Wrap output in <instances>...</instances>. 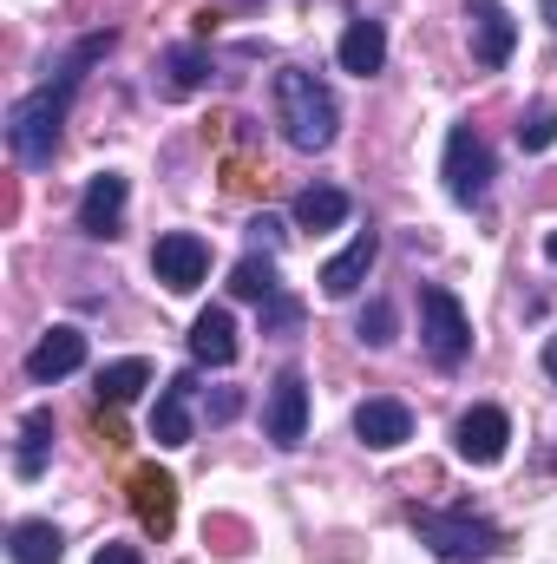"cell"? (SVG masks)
I'll use <instances>...</instances> for the list:
<instances>
[{"mask_svg": "<svg viewBox=\"0 0 557 564\" xmlns=\"http://www.w3.org/2000/svg\"><path fill=\"white\" fill-rule=\"evenodd\" d=\"M505 440H512L505 408H466L459 426H452V446H459L466 466H499L505 459Z\"/></svg>", "mask_w": 557, "mask_h": 564, "instance_id": "7", "label": "cell"}, {"mask_svg": "<svg viewBox=\"0 0 557 564\" xmlns=\"http://www.w3.org/2000/svg\"><path fill=\"white\" fill-rule=\"evenodd\" d=\"M545 257H551V263H557V230H551V237H545Z\"/></svg>", "mask_w": 557, "mask_h": 564, "instance_id": "32", "label": "cell"}, {"mask_svg": "<svg viewBox=\"0 0 557 564\" xmlns=\"http://www.w3.org/2000/svg\"><path fill=\"white\" fill-rule=\"evenodd\" d=\"M125 197H132V184H125L119 171H99V177L79 191V230H86V237H119Z\"/></svg>", "mask_w": 557, "mask_h": 564, "instance_id": "9", "label": "cell"}, {"mask_svg": "<svg viewBox=\"0 0 557 564\" xmlns=\"http://www.w3.org/2000/svg\"><path fill=\"white\" fill-rule=\"evenodd\" d=\"M452 204H479L492 191V144L479 139V126H452L446 132V164H439Z\"/></svg>", "mask_w": 557, "mask_h": 564, "instance_id": "5", "label": "cell"}, {"mask_svg": "<svg viewBox=\"0 0 557 564\" xmlns=\"http://www.w3.org/2000/svg\"><path fill=\"white\" fill-rule=\"evenodd\" d=\"M381 66H387V26L381 20H348V33H341V73L374 79Z\"/></svg>", "mask_w": 557, "mask_h": 564, "instance_id": "16", "label": "cell"}, {"mask_svg": "<svg viewBox=\"0 0 557 564\" xmlns=\"http://www.w3.org/2000/svg\"><path fill=\"white\" fill-rule=\"evenodd\" d=\"M518 144H525V151H551L557 144V112L551 106H532V112L518 119Z\"/></svg>", "mask_w": 557, "mask_h": 564, "instance_id": "24", "label": "cell"}, {"mask_svg": "<svg viewBox=\"0 0 557 564\" xmlns=\"http://www.w3.org/2000/svg\"><path fill=\"white\" fill-rule=\"evenodd\" d=\"M190 401H197V375H171L151 414V440L157 446H190Z\"/></svg>", "mask_w": 557, "mask_h": 564, "instance_id": "13", "label": "cell"}, {"mask_svg": "<svg viewBox=\"0 0 557 564\" xmlns=\"http://www.w3.org/2000/svg\"><path fill=\"white\" fill-rule=\"evenodd\" d=\"M66 552V539H59V525H46V519H20L13 532H7V558L13 564H59Z\"/></svg>", "mask_w": 557, "mask_h": 564, "instance_id": "19", "label": "cell"}, {"mask_svg": "<svg viewBox=\"0 0 557 564\" xmlns=\"http://www.w3.org/2000/svg\"><path fill=\"white\" fill-rule=\"evenodd\" d=\"M419 341H426V355H433V368H459L466 355H472V322H466V308H459V295L452 289H419Z\"/></svg>", "mask_w": 557, "mask_h": 564, "instance_id": "4", "label": "cell"}, {"mask_svg": "<svg viewBox=\"0 0 557 564\" xmlns=\"http://www.w3.org/2000/svg\"><path fill=\"white\" fill-rule=\"evenodd\" d=\"M361 341H368V348H387V341H394V308H387V302H368V308H361Z\"/></svg>", "mask_w": 557, "mask_h": 564, "instance_id": "25", "label": "cell"}, {"mask_svg": "<svg viewBox=\"0 0 557 564\" xmlns=\"http://www.w3.org/2000/svg\"><path fill=\"white\" fill-rule=\"evenodd\" d=\"M276 126L295 151H328L335 126H341V106H335V93L308 66H282L276 73Z\"/></svg>", "mask_w": 557, "mask_h": 564, "instance_id": "2", "label": "cell"}, {"mask_svg": "<svg viewBox=\"0 0 557 564\" xmlns=\"http://www.w3.org/2000/svg\"><path fill=\"white\" fill-rule=\"evenodd\" d=\"M250 243H256L263 257H270V250H276V243H282V224H276V217H270V210H263V217H250Z\"/></svg>", "mask_w": 557, "mask_h": 564, "instance_id": "28", "label": "cell"}, {"mask_svg": "<svg viewBox=\"0 0 557 564\" xmlns=\"http://www.w3.org/2000/svg\"><path fill=\"white\" fill-rule=\"evenodd\" d=\"M230 295H243V302H270V295H282V276L270 257H243L237 270H230Z\"/></svg>", "mask_w": 557, "mask_h": 564, "instance_id": "23", "label": "cell"}, {"mask_svg": "<svg viewBox=\"0 0 557 564\" xmlns=\"http://www.w3.org/2000/svg\"><path fill=\"white\" fill-rule=\"evenodd\" d=\"M407 525H414V539L433 552V558L446 564H485L505 552V532L499 525H485V519H472V512H439V506H414L407 512Z\"/></svg>", "mask_w": 557, "mask_h": 564, "instance_id": "3", "label": "cell"}, {"mask_svg": "<svg viewBox=\"0 0 557 564\" xmlns=\"http://www.w3.org/2000/svg\"><path fill=\"white\" fill-rule=\"evenodd\" d=\"M270 440L276 446L308 440V381H302V368H282L276 388H270Z\"/></svg>", "mask_w": 557, "mask_h": 564, "instance_id": "11", "label": "cell"}, {"mask_svg": "<svg viewBox=\"0 0 557 564\" xmlns=\"http://www.w3.org/2000/svg\"><path fill=\"white\" fill-rule=\"evenodd\" d=\"M92 564H144V558L132 552V545H99V558Z\"/></svg>", "mask_w": 557, "mask_h": 564, "instance_id": "29", "label": "cell"}, {"mask_svg": "<svg viewBox=\"0 0 557 564\" xmlns=\"http://www.w3.org/2000/svg\"><path fill=\"white\" fill-rule=\"evenodd\" d=\"M197 86H210V53L204 46H171L157 59V93L164 99H190Z\"/></svg>", "mask_w": 557, "mask_h": 564, "instance_id": "17", "label": "cell"}, {"mask_svg": "<svg viewBox=\"0 0 557 564\" xmlns=\"http://www.w3.org/2000/svg\"><path fill=\"white\" fill-rule=\"evenodd\" d=\"M237 414H243V394H237V388H217V394H210V421L230 426Z\"/></svg>", "mask_w": 557, "mask_h": 564, "instance_id": "27", "label": "cell"}, {"mask_svg": "<svg viewBox=\"0 0 557 564\" xmlns=\"http://www.w3.org/2000/svg\"><path fill=\"white\" fill-rule=\"evenodd\" d=\"M466 20H472V59H479L485 73H499V66L512 59V46H518L512 13H505L499 0H466Z\"/></svg>", "mask_w": 557, "mask_h": 564, "instance_id": "8", "label": "cell"}, {"mask_svg": "<svg viewBox=\"0 0 557 564\" xmlns=\"http://www.w3.org/2000/svg\"><path fill=\"white\" fill-rule=\"evenodd\" d=\"M348 191H335V184H308L302 197H295V224L302 230H341L348 224Z\"/></svg>", "mask_w": 557, "mask_h": 564, "instance_id": "21", "label": "cell"}, {"mask_svg": "<svg viewBox=\"0 0 557 564\" xmlns=\"http://www.w3.org/2000/svg\"><path fill=\"white\" fill-rule=\"evenodd\" d=\"M374 257H381V237H374V230H354V243H348V250L321 270V295H328V302H348V295L368 282Z\"/></svg>", "mask_w": 557, "mask_h": 564, "instance_id": "14", "label": "cell"}, {"mask_svg": "<svg viewBox=\"0 0 557 564\" xmlns=\"http://www.w3.org/2000/svg\"><path fill=\"white\" fill-rule=\"evenodd\" d=\"M151 276L164 282L171 295H190L197 282L210 276V243L190 237V230H164V237L151 243Z\"/></svg>", "mask_w": 557, "mask_h": 564, "instance_id": "6", "label": "cell"}, {"mask_svg": "<svg viewBox=\"0 0 557 564\" xmlns=\"http://www.w3.org/2000/svg\"><path fill=\"white\" fill-rule=\"evenodd\" d=\"M46 453H53V408H33V414L20 421L13 473H20V479H40V473H46Z\"/></svg>", "mask_w": 557, "mask_h": 564, "instance_id": "20", "label": "cell"}, {"mask_svg": "<svg viewBox=\"0 0 557 564\" xmlns=\"http://www.w3.org/2000/svg\"><path fill=\"white\" fill-rule=\"evenodd\" d=\"M132 512H139L144 532L164 539V532L177 525V479L157 473V466H139V473H132Z\"/></svg>", "mask_w": 557, "mask_h": 564, "instance_id": "12", "label": "cell"}, {"mask_svg": "<svg viewBox=\"0 0 557 564\" xmlns=\"http://www.w3.org/2000/svg\"><path fill=\"white\" fill-rule=\"evenodd\" d=\"M354 440L374 446V453L407 446V440H414V414H407V401H387V394L361 401V408H354Z\"/></svg>", "mask_w": 557, "mask_h": 564, "instance_id": "10", "label": "cell"}, {"mask_svg": "<svg viewBox=\"0 0 557 564\" xmlns=\"http://www.w3.org/2000/svg\"><path fill=\"white\" fill-rule=\"evenodd\" d=\"M538 13H545V20L557 26V0H538Z\"/></svg>", "mask_w": 557, "mask_h": 564, "instance_id": "31", "label": "cell"}, {"mask_svg": "<svg viewBox=\"0 0 557 564\" xmlns=\"http://www.w3.org/2000/svg\"><path fill=\"white\" fill-rule=\"evenodd\" d=\"M545 375H551V381H557V335H551V341H545Z\"/></svg>", "mask_w": 557, "mask_h": 564, "instance_id": "30", "label": "cell"}, {"mask_svg": "<svg viewBox=\"0 0 557 564\" xmlns=\"http://www.w3.org/2000/svg\"><path fill=\"white\" fill-rule=\"evenodd\" d=\"M79 361H86V335H79V328H53V335H40V341H33L26 375H33V381H66Z\"/></svg>", "mask_w": 557, "mask_h": 564, "instance_id": "15", "label": "cell"}, {"mask_svg": "<svg viewBox=\"0 0 557 564\" xmlns=\"http://www.w3.org/2000/svg\"><path fill=\"white\" fill-rule=\"evenodd\" d=\"M112 40H119L112 26H106V33H86L59 66H46L53 79H46L40 93L13 99V112H7V144H13V158H20L26 171H46V164H53V151H59V126H66V112H73V93H79L86 66L112 53Z\"/></svg>", "mask_w": 557, "mask_h": 564, "instance_id": "1", "label": "cell"}, {"mask_svg": "<svg viewBox=\"0 0 557 564\" xmlns=\"http://www.w3.org/2000/svg\"><path fill=\"white\" fill-rule=\"evenodd\" d=\"M190 355L204 368H230L237 361V322H230V308H204L190 322Z\"/></svg>", "mask_w": 557, "mask_h": 564, "instance_id": "18", "label": "cell"}, {"mask_svg": "<svg viewBox=\"0 0 557 564\" xmlns=\"http://www.w3.org/2000/svg\"><path fill=\"white\" fill-rule=\"evenodd\" d=\"M139 388H151V361L139 355H125V361H112V368H99V401H112V408H125Z\"/></svg>", "mask_w": 557, "mask_h": 564, "instance_id": "22", "label": "cell"}, {"mask_svg": "<svg viewBox=\"0 0 557 564\" xmlns=\"http://www.w3.org/2000/svg\"><path fill=\"white\" fill-rule=\"evenodd\" d=\"M295 322H302V302H288V295L263 302V328H295Z\"/></svg>", "mask_w": 557, "mask_h": 564, "instance_id": "26", "label": "cell"}]
</instances>
